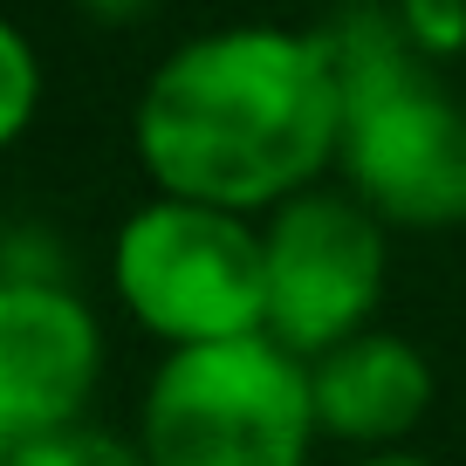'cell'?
<instances>
[{"label": "cell", "instance_id": "obj_1", "mask_svg": "<svg viewBox=\"0 0 466 466\" xmlns=\"http://www.w3.org/2000/svg\"><path fill=\"white\" fill-rule=\"evenodd\" d=\"M131 137L172 199L281 206L343 158V83L316 28H213L151 69Z\"/></svg>", "mask_w": 466, "mask_h": 466}, {"label": "cell", "instance_id": "obj_2", "mask_svg": "<svg viewBox=\"0 0 466 466\" xmlns=\"http://www.w3.org/2000/svg\"><path fill=\"white\" fill-rule=\"evenodd\" d=\"M343 83V172L384 227H466V110L391 0H343L322 21Z\"/></svg>", "mask_w": 466, "mask_h": 466}, {"label": "cell", "instance_id": "obj_3", "mask_svg": "<svg viewBox=\"0 0 466 466\" xmlns=\"http://www.w3.org/2000/svg\"><path fill=\"white\" fill-rule=\"evenodd\" d=\"M316 432L309 357L275 336L172 350L137 419L151 466H302Z\"/></svg>", "mask_w": 466, "mask_h": 466}, {"label": "cell", "instance_id": "obj_4", "mask_svg": "<svg viewBox=\"0 0 466 466\" xmlns=\"http://www.w3.org/2000/svg\"><path fill=\"white\" fill-rule=\"evenodd\" d=\"M116 295L172 350L268 336V240L248 213L158 192L116 233Z\"/></svg>", "mask_w": 466, "mask_h": 466}, {"label": "cell", "instance_id": "obj_5", "mask_svg": "<svg viewBox=\"0 0 466 466\" xmlns=\"http://www.w3.org/2000/svg\"><path fill=\"white\" fill-rule=\"evenodd\" d=\"M268 336L316 364L384 295V219L357 192H295L268 219Z\"/></svg>", "mask_w": 466, "mask_h": 466}, {"label": "cell", "instance_id": "obj_6", "mask_svg": "<svg viewBox=\"0 0 466 466\" xmlns=\"http://www.w3.org/2000/svg\"><path fill=\"white\" fill-rule=\"evenodd\" d=\"M103 336L69 281L0 289V446L76 425L96 391Z\"/></svg>", "mask_w": 466, "mask_h": 466}, {"label": "cell", "instance_id": "obj_7", "mask_svg": "<svg viewBox=\"0 0 466 466\" xmlns=\"http://www.w3.org/2000/svg\"><path fill=\"white\" fill-rule=\"evenodd\" d=\"M309 391H316V425L329 439L398 446L425 419V405H432V364L405 336L364 329L309 364Z\"/></svg>", "mask_w": 466, "mask_h": 466}, {"label": "cell", "instance_id": "obj_8", "mask_svg": "<svg viewBox=\"0 0 466 466\" xmlns=\"http://www.w3.org/2000/svg\"><path fill=\"white\" fill-rule=\"evenodd\" d=\"M0 466H151L145 446L131 439H110L96 425H56V432H35V439H15L0 452Z\"/></svg>", "mask_w": 466, "mask_h": 466}, {"label": "cell", "instance_id": "obj_9", "mask_svg": "<svg viewBox=\"0 0 466 466\" xmlns=\"http://www.w3.org/2000/svg\"><path fill=\"white\" fill-rule=\"evenodd\" d=\"M398 21H405V35L419 42V56L446 62L466 48V0H391Z\"/></svg>", "mask_w": 466, "mask_h": 466}, {"label": "cell", "instance_id": "obj_10", "mask_svg": "<svg viewBox=\"0 0 466 466\" xmlns=\"http://www.w3.org/2000/svg\"><path fill=\"white\" fill-rule=\"evenodd\" d=\"M0 69H7V96H0V137H21L35 116V89H42V76H35V42L21 28L0 35Z\"/></svg>", "mask_w": 466, "mask_h": 466}, {"label": "cell", "instance_id": "obj_11", "mask_svg": "<svg viewBox=\"0 0 466 466\" xmlns=\"http://www.w3.org/2000/svg\"><path fill=\"white\" fill-rule=\"evenodd\" d=\"M89 21H103V28H131V21H145L158 0H76Z\"/></svg>", "mask_w": 466, "mask_h": 466}, {"label": "cell", "instance_id": "obj_12", "mask_svg": "<svg viewBox=\"0 0 466 466\" xmlns=\"http://www.w3.org/2000/svg\"><path fill=\"white\" fill-rule=\"evenodd\" d=\"M364 466H432V460H411V452H378V460H364Z\"/></svg>", "mask_w": 466, "mask_h": 466}]
</instances>
